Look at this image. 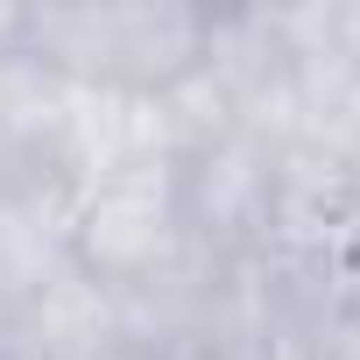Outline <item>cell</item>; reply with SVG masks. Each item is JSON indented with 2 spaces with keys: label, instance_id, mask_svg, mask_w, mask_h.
<instances>
[{
  "label": "cell",
  "instance_id": "1",
  "mask_svg": "<svg viewBox=\"0 0 360 360\" xmlns=\"http://www.w3.org/2000/svg\"><path fill=\"white\" fill-rule=\"evenodd\" d=\"M191 262L198 248L184 226V198H176V148L71 176V269L92 290L134 311L176 290Z\"/></svg>",
  "mask_w": 360,
  "mask_h": 360
},
{
  "label": "cell",
  "instance_id": "2",
  "mask_svg": "<svg viewBox=\"0 0 360 360\" xmlns=\"http://www.w3.org/2000/svg\"><path fill=\"white\" fill-rule=\"evenodd\" d=\"M205 43H212L205 8H155V0L36 8L29 22V64L85 92H141V99H169L176 85H191L205 71Z\"/></svg>",
  "mask_w": 360,
  "mask_h": 360
},
{
  "label": "cell",
  "instance_id": "3",
  "mask_svg": "<svg viewBox=\"0 0 360 360\" xmlns=\"http://www.w3.org/2000/svg\"><path fill=\"white\" fill-rule=\"evenodd\" d=\"M304 360H360V290L332 297L304 325Z\"/></svg>",
  "mask_w": 360,
  "mask_h": 360
},
{
  "label": "cell",
  "instance_id": "4",
  "mask_svg": "<svg viewBox=\"0 0 360 360\" xmlns=\"http://www.w3.org/2000/svg\"><path fill=\"white\" fill-rule=\"evenodd\" d=\"M29 176H43V155H36V141H29L22 113L8 106V92H0V198L22 191Z\"/></svg>",
  "mask_w": 360,
  "mask_h": 360
},
{
  "label": "cell",
  "instance_id": "5",
  "mask_svg": "<svg viewBox=\"0 0 360 360\" xmlns=\"http://www.w3.org/2000/svg\"><path fill=\"white\" fill-rule=\"evenodd\" d=\"M162 360H240V353H226V346H212V339L184 332V339H169V346H162Z\"/></svg>",
  "mask_w": 360,
  "mask_h": 360
},
{
  "label": "cell",
  "instance_id": "6",
  "mask_svg": "<svg viewBox=\"0 0 360 360\" xmlns=\"http://www.w3.org/2000/svg\"><path fill=\"white\" fill-rule=\"evenodd\" d=\"M353 255H360V248H353Z\"/></svg>",
  "mask_w": 360,
  "mask_h": 360
}]
</instances>
